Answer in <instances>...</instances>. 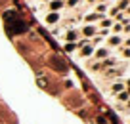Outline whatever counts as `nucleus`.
<instances>
[{
  "mask_svg": "<svg viewBox=\"0 0 130 124\" xmlns=\"http://www.w3.org/2000/svg\"><path fill=\"white\" fill-rule=\"evenodd\" d=\"M4 19H6V31H8L10 34H21V32L27 31L25 21L21 19V17L17 15V12H13V10H10V12L4 13Z\"/></svg>",
  "mask_w": 130,
  "mask_h": 124,
  "instance_id": "1",
  "label": "nucleus"
},
{
  "mask_svg": "<svg viewBox=\"0 0 130 124\" xmlns=\"http://www.w3.org/2000/svg\"><path fill=\"white\" fill-rule=\"evenodd\" d=\"M48 63H50V67H52L54 71H57V73H67V63H65L59 56H52V57L48 59Z\"/></svg>",
  "mask_w": 130,
  "mask_h": 124,
  "instance_id": "2",
  "label": "nucleus"
},
{
  "mask_svg": "<svg viewBox=\"0 0 130 124\" xmlns=\"http://www.w3.org/2000/svg\"><path fill=\"white\" fill-rule=\"evenodd\" d=\"M57 19H59V15H57V13H50L48 17H46V23H57Z\"/></svg>",
  "mask_w": 130,
  "mask_h": 124,
  "instance_id": "3",
  "label": "nucleus"
},
{
  "mask_svg": "<svg viewBox=\"0 0 130 124\" xmlns=\"http://www.w3.org/2000/svg\"><path fill=\"white\" fill-rule=\"evenodd\" d=\"M122 40H121V36H111L109 38V46H119Z\"/></svg>",
  "mask_w": 130,
  "mask_h": 124,
  "instance_id": "4",
  "label": "nucleus"
},
{
  "mask_svg": "<svg viewBox=\"0 0 130 124\" xmlns=\"http://www.w3.org/2000/svg\"><path fill=\"white\" fill-rule=\"evenodd\" d=\"M82 32H84L86 36H92L94 32H96V29H94L92 25H88V27H84V29H82Z\"/></svg>",
  "mask_w": 130,
  "mask_h": 124,
  "instance_id": "5",
  "label": "nucleus"
},
{
  "mask_svg": "<svg viewBox=\"0 0 130 124\" xmlns=\"http://www.w3.org/2000/svg\"><path fill=\"white\" fill-rule=\"evenodd\" d=\"M61 6H63V2H61V0H56V2H52V4H50V8H52V10H59Z\"/></svg>",
  "mask_w": 130,
  "mask_h": 124,
  "instance_id": "6",
  "label": "nucleus"
},
{
  "mask_svg": "<svg viewBox=\"0 0 130 124\" xmlns=\"http://www.w3.org/2000/svg\"><path fill=\"white\" fill-rule=\"evenodd\" d=\"M122 88H124V86H122L121 82H117V84L111 86V90H113V92H122Z\"/></svg>",
  "mask_w": 130,
  "mask_h": 124,
  "instance_id": "7",
  "label": "nucleus"
},
{
  "mask_svg": "<svg viewBox=\"0 0 130 124\" xmlns=\"http://www.w3.org/2000/svg\"><path fill=\"white\" fill-rule=\"evenodd\" d=\"M80 54H82V56H90V54H92V48H90V46H84Z\"/></svg>",
  "mask_w": 130,
  "mask_h": 124,
  "instance_id": "8",
  "label": "nucleus"
},
{
  "mask_svg": "<svg viewBox=\"0 0 130 124\" xmlns=\"http://www.w3.org/2000/svg\"><path fill=\"white\" fill-rule=\"evenodd\" d=\"M96 56H98V57H107V50H98Z\"/></svg>",
  "mask_w": 130,
  "mask_h": 124,
  "instance_id": "9",
  "label": "nucleus"
},
{
  "mask_svg": "<svg viewBox=\"0 0 130 124\" xmlns=\"http://www.w3.org/2000/svg\"><path fill=\"white\" fill-rule=\"evenodd\" d=\"M75 38H77V32H75V31H69V32H67V40H75Z\"/></svg>",
  "mask_w": 130,
  "mask_h": 124,
  "instance_id": "10",
  "label": "nucleus"
},
{
  "mask_svg": "<svg viewBox=\"0 0 130 124\" xmlns=\"http://www.w3.org/2000/svg\"><path fill=\"white\" fill-rule=\"evenodd\" d=\"M119 99H121V101H126V99H128V92H121V94H119Z\"/></svg>",
  "mask_w": 130,
  "mask_h": 124,
  "instance_id": "11",
  "label": "nucleus"
},
{
  "mask_svg": "<svg viewBox=\"0 0 130 124\" xmlns=\"http://www.w3.org/2000/svg\"><path fill=\"white\" fill-rule=\"evenodd\" d=\"M128 8V0H122L121 4H119V10H126Z\"/></svg>",
  "mask_w": 130,
  "mask_h": 124,
  "instance_id": "12",
  "label": "nucleus"
},
{
  "mask_svg": "<svg viewBox=\"0 0 130 124\" xmlns=\"http://www.w3.org/2000/svg\"><path fill=\"white\" fill-rule=\"evenodd\" d=\"M109 120H111L113 124H119V118H117L115 115H111V113H109Z\"/></svg>",
  "mask_w": 130,
  "mask_h": 124,
  "instance_id": "13",
  "label": "nucleus"
},
{
  "mask_svg": "<svg viewBox=\"0 0 130 124\" xmlns=\"http://www.w3.org/2000/svg\"><path fill=\"white\" fill-rule=\"evenodd\" d=\"M65 50H67V52H73V50H75V44H67V46H65Z\"/></svg>",
  "mask_w": 130,
  "mask_h": 124,
  "instance_id": "14",
  "label": "nucleus"
},
{
  "mask_svg": "<svg viewBox=\"0 0 130 124\" xmlns=\"http://www.w3.org/2000/svg\"><path fill=\"white\" fill-rule=\"evenodd\" d=\"M77 2L78 0H69V6H77Z\"/></svg>",
  "mask_w": 130,
  "mask_h": 124,
  "instance_id": "15",
  "label": "nucleus"
}]
</instances>
